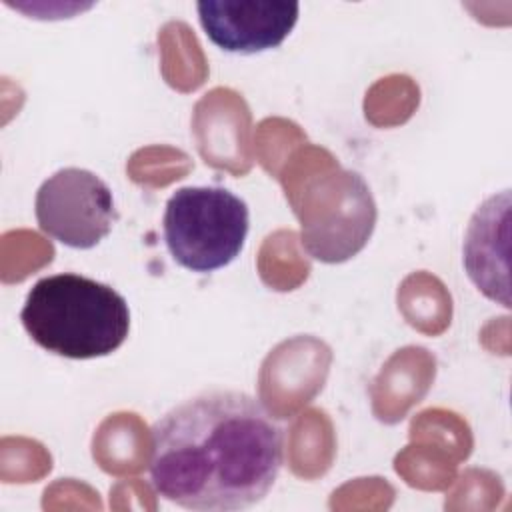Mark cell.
Masks as SVG:
<instances>
[{
    "label": "cell",
    "mask_w": 512,
    "mask_h": 512,
    "mask_svg": "<svg viewBox=\"0 0 512 512\" xmlns=\"http://www.w3.org/2000/svg\"><path fill=\"white\" fill-rule=\"evenodd\" d=\"M246 202L222 186H184L166 202L162 228L172 258L192 272L228 266L244 248Z\"/></svg>",
    "instance_id": "3957f363"
},
{
    "label": "cell",
    "mask_w": 512,
    "mask_h": 512,
    "mask_svg": "<svg viewBox=\"0 0 512 512\" xmlns=\"http://www.w3.org/2000/svg\"><path fill=\"white\" fill-rule=\"evenodd\" d=\"M20 320L40 348L72 360L108 356L130 332L126 298L74 272L40 278L26 294Z\"/></svg>",
    "instance_id": "7a4b0ae2"
},
{
    "label": "cell",
    "mask_w": 512,
    "mask_h": 512,
    "mask_svg": "<svg viewBox=\"0 0 512 512\" xmlns=\"http://www.w3.org/2000/svg\"><path fill=\"white\" fill-rule=\"evenodd\" d=\"M510 190L486 198L470 218L464 236V268L474 286L490 300L510 308L508 286Z\"/></svg>",
    "instance_id": "8992f818"
},
{
    "label": "cell",
    "mask_w": 512,
    "mask_h": 512,
    "mask_svg": "<svg viewBox=\"0 0 512 512\" xmlns=\"http://www.w3.org/2000/svg\"><path fill=\"white\" fill-rule=\"evenodd\" d=\"M284 462V430L242 390H206L150 428V482L164 500L198 512L256 506Z\"/></svg>",
    "instance_id": "6da1fadb"
},
{
    "label": "cell",
    "mask_w": 512,
    "mask_h": 512,
    "mask_svg": "<svg viewBox=\"0 0 512 512\" xmlns=\"http://www.w3.org/2000/svg\"><path fill=\"white\" fill-rule=\"evenodd\" d=\"M36 222L64 246L88 250L100 244L116 220L108 184L86 168H60L48 176L34 200Z\"/></svg>",
    "instance_id": "277c9868"
},
{
    "label": "cell",
    "mask_w": 512,
    "mask_h": 512,
    "mask_svg": "<svg viewBox=\"0 0 512 512\" xmlns=\"http://www.w3.org/2000/svg\"><path fill=\"white\" fill-rule=\"evenodd\" d=\"M200 26L222 50L256 54L280 46L298 22L300 4L288 0H200Z\"/></svg>",
    "instance_id": "5b68a950"
}]
</instances>
